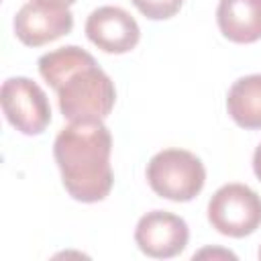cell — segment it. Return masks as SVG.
<instances>
[{"mask_svg": "<svg viewBox=\"0 0 261 261\" xmlns=\"http://www.w3.org/2000/svg\"><path fill=\"white\" fill-rule=\"evenodd\" d=\"M112 135L104 120L69 122L53 143V157L67 194L84 204L102 202L112 186Z\"/></svg>", "mask_w": 261, "mask_h": 261, "instance_id": "cell-1", "label": "cell"}, {"mask_svg": "<svg viewBox=\"0 0 261 261\" xmlns=\"http://www.w3.org/2000/svg\"><path fill=\"white\" fill-rule=\"evenodd\" d=\"M55 92L59 110L69 122L104 120L116 102L114 82L96 61L69 73Z\"/></svg>", "mask_w": 261, "mask_h": 261, "instance_id": "cell-2", "label": "cell"}, {"mask_svg": "<svg viewBox=\"0 0 261 261\" xmlns=\"http://www.w3.org/2000/svg\"><path fill=\"white\" fill-rule=\"evenodd\" d=\"M151 190L171 202L194 200L206 184V167L200 157L186 149H163L147 163Z\"/></svg>", "mask_w": 261, "mask_h": 261, "instance_id": "cell-3", "label": "cell"}, {"mask_svg": "<svg viewBox=\"0 0 261 261\" xmlns=\"http://www.w3.org/2000/svg\"><path fill=\"white\" fill-rule=\"evenodd\" d=\"M208 222L224 237H249L261 226V196L245 184H224L208 202Z\"/></svg>", "mask_w": 261, "mask_h": 261, "instance_id": "cell-4", "label": "cell"}, {"mask_svg": "<svg viewBox=\"0 0 261 261\" xmlns=\"http://www.w3.org/2000/svg\"><path fill=\"white\" fill-rule=\"evenodd\" d=\"M2 112L22 135H41L51 122V106L43 88L31 77L16 75L2 84Z\"/></svg>", "mask_w": 261, "mask_h": 261, "instance_id": "cell-5", "label": "cell"}, {"mask_svg": "<svg viewBox=\"0 0 261 261\" xmlns=\"http://www.w3.org/2000/svg\"><path fill=\"white\" fill-rule=\"evenodd\" d=\"M14 35L27 47H41L73 29L69 6L49 0H31L14 16Z\"/></svg>", "mask_w": 261, "mask_h": 261, "instance_id": "cell-6", "label": "cell"}, {"mask_svg": "<svg viewBox=\"0 0 261 261\" xmlns=\"http://www.w3.org/2000/svg\"><path fill=\"white\" fill-rule=\"evenodd\" d=\"M190 241L186 220L167 210H151L143 214L135 228L137 247L153 259H169L179 255Z\"/></svg>", "mask_w": 261, "mask_h": 261, "instance_id": "cell-7", "label": "cell"}, {"mask_svg": "<svg viewBox=\"0 0 261 261\" xmlns=\"http://www.w3.org/2000/svg\"><path fill=\"white\" fill-rule=\"evenodd\" d=\"M86 37L104 53H128L141 39V29L135 16L120 6H100L86 20Z\"/></svg>", "mask_w": 261, "mask_h": 261, "instance_id": "cell-8", "label": "cell"}, {"mask_svg": "<svg viewBox=\"0 0 261 261\" xmlns=\"http://www.w3.org/2000/svg\"><path fill=\"white\" fill-rule=\"evenodd\" d=\"M216 22L228 41L255 43L261 39V0H220Z\"/></svg>", "mask_w": 261, "mask_h": 261, "instance_id": "cell-9", "label": "cell"}, {"mask_svg": "<svg viewBox=\"0 0 261 261\" xmlns=\"http://www.w3.org/2000/svg\"><path fill=\"white\" fill-rule=\"evenodd\" d=\"M226 110L241 128H261V73L239 77L228 88Z\"/></svg>", "mask_w": 261, "mask_h": 261, "instance_id": "cell-10", "label": "cell"}, {"mask_svg": "<svg viewBox=\"0 0 261 261\" xmlns=\"http://www.w3.org/2000/svg\"><path fill=\"white\" fill-rule=\"evenodd\" d=\"M94 61L96 59L86 49H82L77 45H65V47H59L55 51H49V53L41 55L37 65H39L41 77L53 90H57L69 73H73L75 69L88 65V63H94Z\"/></svg>", "mask_w": 261, "mask_h": 261, "instance_id": "cell-11", "label": "cell"}, {"mask_svg": "<svg viewBox=\"0 0 261 261\" xmlns=\"http://www.w3.org/2000/svg\"><path fill=\"white\" fill-rule=\"evenodd\" d=\"M135 4V8L151 18V20H165V18H171L179 12L184 0H130Z\"/></svg>", "mask_w": 261, "mask_h": 261, "instance_id": "cell-12", "label": "cell"}, {"mask_svg": "<svg viewBox=\"0 0 261 261\" xmlns=\"http://www.w3.org/2000/svg\"><path fill=\"white\" fill-rule=\"evenodd\" d=\"M253 171H255L257 179L261 181V143H259V147L253 153Z\"/></svg>", "mask_w": 261, "mask_h": 261, "instance_id": "cell-13", "label": "cell"}, {"mask_svg": "<svg viewBox=\"0 0 261 261\" xmlns=\"http://www.w3.org/2000/svg\"><path fill=\"white\" fill-rule=\"evenodd\" d=\"M204 255H224V257H230V259H237V255L234 253H230V251H210V249H206V251H200L198 255H194V259L196 257H204Z\"/></svg>", "mask_w": 261, "mask_h": 261, "instance_id": "cell-14", "label": "cell"}, {"mask_svg": "<svg viewBox=\"0 0 261 261\" xmlns=\"http://www.w3.org/2000/svg\"><path fill=\"white\" fill-rule=\"evenodd\" d=\"M49 2H59V4H65V6H71L73 2H77V0H49Z\"/></svg>", "mask_w": 261, "mask_h": 261, "instance_id": "cell-15", "label": "cell"}, {"mask_svg": "<svg viewBox=\"0 0 261 261\" xmlns=\"http://www.w3.org/2000/svg\"><path fill=\"white\" fill-rule=\"evenodd\" d=\"M259 259H261V249H259Z\"/></svg>", "mask_w": 261, "mask_h": 261, "instance_id": "cell-16", "label": "cell"}]
</instances>
